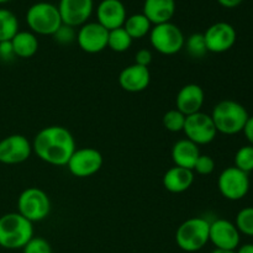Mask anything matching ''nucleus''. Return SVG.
<instances>
[{
  "label": "nucleus",
  "instance_id": "nucleus-1",
  "mask_svg": "<svg viewBox=\"0 0 253 253\" xmlns=\"http://www.w3.org/2000/svg\"><path fill=\"white\" fill-rule=\"evenodd\" d=\"M76 140L63 126H47L34 138L32 152L43 162L52 166H66L73 155Z\"/></svg>",
  "mask_w": 253,
  "mask_h": 253
},
{
  "label": "nucleus",
  "instance_id": "nucleus-2",
  "mask_svg": "<svg viewBox=\"0 0 253 253\" xmlns=\"http://www.w3.org/2000/svg\"><path fill=\"white\" fill-rule=\"evenodd\" d=\"M32 237L34 225L19 212H7L0 216V247L22 250Z\"/></svg>",
  "mask_w": 253,
  "mask_h": 253
},
{
  "label": "nucleus",
  "instance_id": "nucleus-3",
  "mask_svg": "<svg viewBox=\"0 0 253 253\" xmlns=\"http://www.w3.org/2000/svg\"><path fill=\"white\" fill-rule=\"evenodd\" d=\"M210 116L217 132L229 136L242 132L247 119L250 118L246 108L235 100H222L217 103Z\"/></svg>",
  "mask_w": 253,
  "mask_h": 253
},
{
  "label": "nucleus",
  "instance_id": "nucleus-4",
  "mask_svg": "<svg viewBox=\"0 0 253 253\" xmlns=\"http://www.w3.org/2000/svg\"><path fill=\"white\" fill-rule=\"evenodd\" d=\"M210 221L204 217L185 220L175 231V242L185 252H198L209 242Z\"/></svg>",
  "mask_w": 253,
  "mask_h": 253
},
{
  "label": "nucleus",
  "instance_id": "nucleus-5",
  "mask_svg": "<svg viewBox=\"0 0 253 253\" xmlns=\"http://www.w3.org/2000/svg\"><path fill=\"white\" fill-rule=\"evenodd\" d=\"M26 22L35 35L52 36L62 25V19L57 5L40 1L29 7L26 12Z\"/></svg>",
  "mask_w": 253,
  "mask_h": 253
},
{
  "label": "nucleus",
  "instance_id": "nucleus-6",
  "mask_svg": "<svg viewBox=\"0 0 253 253\" xmlns=\"http://www.w3.org/2000/svg\"><path fill=\"white\" fill-rule=\"evenodd\" d=\"M151 46L161 54L172 56L184 48L185 37L182 30L172 22L153 25L150 32Z\"/></svg>",
  "mask_w": 253,
  "mask_h": 253
},
{
  "label": "nucleus",
  "instance_id": "nucleus-7",
  "mask_svg": "<svg viewBox=\"0 0 253 253\" xmlns=\"http://www.w3.org/2000/svg\"><path fill=\"white\" fill-rule=\"evenodd\" d=\"M51 211V200L42 189L31 187L25 189L17 199V212L34 222L46 219Z\"/></svg>",
  "mask_w": 253,
  "mask_h": 253
},
{
  "label": "nucleus",
  "instance_id": "nucleus-8",
  "mask_svg": "<svg viewBox=\"0 0 253 253\" xmlns=\"http://www.w3.org/2000/svg\"><path fill=\"white\" fill-rule=\"evenodd\" d=\"M217 188L222 197L231 202L244 199L250 190V177L239 168L227 167L217 178Z\"/></svg>",
  "mask_w": 253,
  "mask_h": 253
},
{
  "label": "nucleus",
  "instance_id": "nucleus-9",
  "mask_svg": "<svg viewBox=\"0 0 253 253\" xmlns=\"http://www.w3.org/2000/svg\"><path fill=\"white\" fill-rule=\"evenodd\" d=\"M183 132L185 133V138L198 146L209 145L215 140L217 135L211 116L202 113V111L185 118Z\"/></svg>",
  "mask_w": 253,
  "mask_h": 253
},
{
  "label": "nucleus",
  "instance_id": "nucleus-10",
  "mask_svg": "<svg viewBox=\"0 0 253 253\" xmlns=\"http://www.w3.org/2000/svg\"><path fill=\"white\" fill-rule=\"evenodd\" d=\"M103 156L91 147L77 148L67 163L69 173L77 178L91 177L103 167Z\"/></svg>",
  "mask_w": 253,
  "mask_h": 253
},
{
  "label": "nucleus",
  "instance_id": "nucleus-11",
  "mask_svg": "<svg viewBox=\"0 0 253 253\" xmlns=\"http://www.w3.org/2000/svg\"><path fill=\"white\" fill-rule=\"evenodd\" d=\"M205 44L208 52L211 53H224L231 49L236 42L237 34L235 27L229 22H215L204 32Z\"/></svg>",
  "mask_w": 253,
  "mask_h": 253
},
{
  "label": "nucleus",
  "instance_id": "nucleus-12",
  "mask_svg": "<svg viewBox=\"0 0 253 253\" xmlns=\"http://www.w3.org/2000/svg\"><path fill=\"white\" fill-rule=\"evenodd\" d=\"M32 153V143L24 135L6 136L0 141V163L19 165L30 158Z\"/></svg>",
  "mask_w": 253,
  "mask_h": 253
},
{
  "label": "nucleus",
  "instance_id": "nucleus-13",
  "mask_svg": "<svg viewBox=\"0 0 253 253\" xmlns=\"http://www.w3.org/2000/svg\"><path fill=\"white\" fill-rule=\"evenodd\" d=\"M240 232L234 222L225 219H217L210 222L209 242L217 250L235 251L240 246Z\"/></svg>",
  "mask_w": 253,
  "mask_h": 253
},
{
  "label": "nucleus",
  "instance_id": "nucleus-14",
  "mask_svg": "<svg viewBox=\"0 0 253 253\" xmlns=\"http://www.w3.org/2000/svg\"><path fill=\"white\" fill-rule=\"evenodd\" d=\"M109 31L99 22H86L77 32L78 46L86 53H99L108 47Z\"/></svg>",
  "mask_w": 253,
  "mask_h": 253
},
{
  "label": "nucleus",
  "instance_id": "nucleus-15",
  "mask_svg": "<svg viewBox=\"0 0 253 253\" xmlns=\"http://www.w3.org/2000/svg\"><path fill=\"white\" fill-rule=\"evenodd\" d=\"M58 11L62 24L81 27L86 24L94 10L93 0H59Z\"/></svg>",
  "mask_w": 253,
  "mask_h": 253
},
{
  "label": "nucleus",
  "instance_id": "nucleus-16",
  "mask_svg": "<svg viewBox=\"0 0 253 253\" xmlns=\"http://www.w3.org/2000/svg\"><path fill=\"white\" fill-rule=\"evenodd\" d=\"M96 19L108 31L123 27L127 19L125 5L121 0H101L96 7Z\"/></svg>",
  "mask_w": 253,
  "mask_h": 253
},
{
  "label": "nucleus",
  "instance_id": "nucleus-17",
  "mask_svg": "<svg viewBox=\"0 0 253 253\" xmlns=\"http://www.w3.org/2000/svg\"><path fill=\"white\" fill-rule=\"evenodd\" d=\"M205 101V93L198 84L190 83L182 86L175 98V109L185 116L202 111Z\"/></svg>",
  "mask_w": 253,
  "mask_h": 253
},
{
  "label": "nucleus",
  "instance_id": "nucleus-18",
  "mask_svg": "<svg viewBox=\"0 0 253 253\" xmlns=\"http://www.w3.org/2000/svg\"><path fill=\"white\" fill-rule=\"evenodd\" d=\"M150 69L135 63L125 67L119 74V84L124 90L128 93H140L146 90L150 85Z\"/></svg>",
  "mask_w": 253,
  "mask_h": 253
},
{
  "label": "nucleus",
  "instance_id": "nucleus-19",
  "mask_svg": "<svg viewBox=\"0 0 253 253\" xmlns=\"http://www.w3.org/2000/svg\"><path fill=\"white\" fill-rule=\"evenodd\" d=\"M163 187L173 194H180L189 189L194 183V172L187 168L174 167L169 168L163 175Z\"/></svg>",
  "mask_w": 253,
  "mask_h": 253
},
{
  "label": "nucleus",
  "instance_id": "nucleus-20",
  "mask_svg": "<svg viewBox=\"0 0 253 253\" xmlns=\"http://www.w3.org/2000/svg\"><path fill=\"white\" fill-rule=\"evenodd\" d=\"M142 14L152 25L169 22L175 14V0H145Z\"/></svg>",
  "mask_w": 253,
  "mask_h": 253
},
{
  "label": "nucleus",
  "instance_id": "nucleus-21",
  "mask_svg": "<svg viewBox=\"0 0 253 253\" xmlns=\"http://www.w3.org/2000/svg\"><path fill=\"white\" fill-rule=\"evenodd\" d=\"M170 156L175 166L193 170L195 162L200 156L199 146L188 138H183L173 145Z\"/></svg>",
  "mask_w": 253,
  "mask_h": 253
},
{
  "label": "nucleus",
  "instance_id": "nucleus-22",
  "mask_svg": "<svg viewBox=\"0 0 253 253\" xmlns=\"http://www.w3.org/2000/svg\"><path fill=\"white\" fill-rule=\"evenodd\" d=\"M15 57L30 58L35 56L39 49V40L31 31H19L11 40Z\"/></svg>",
  "mask_w": 253,
  "mask_h": 253
},
{
  "label": "nucleus",
  "instance_id": "nucleus-23",
  "mask_svg": "<svg viewBox=\"0 0 253 253\" xmlns=\"http://www.w3.org/2000/svg\"><path fill=\"white\" fill-rule=\"evenodd\" d=\"M124 29L126 30L132 40H140L145 37L146 35H150L152 24L150 20L141 12V14H133L131 16H127Z\"/></svg>",
  "mask_w": 253,
  "mask_h": 253
},
{
  "label": "nucleus",
  "instance_id": "nucleus-24",
  "mask_svg": "<svg viewBox=\"0 0 253 253\" xmlns=\"http://www.w3.org/2000/svg\"><path fill=\"white\" fill-rule=\"evenodd\" d=\"M19 32V20L7 9H0V42L11 41Z\"/></svg>",
  "mask_w": 253,
  "mask_h": 253
},
{
  "label": "nucleus",
  "instance_id": "nucleus-25",
  "mask_svg": "<svg viewBox=\"0 0 253 253\" xmlns=\"http://www.w3.org/2000/svg\"><path fill=\"white\" fill-rule=\"evenodd\" d=\"M132 41L133 40L131 39V36L126 32L124 27H119V29L109 31L108 47L111 51L118 52V53L126 52L132 44Z\"/></svg>",
  "mask_w": 253,
  "mask_h": 253
},
{
  "label": "nucleus",
  "instance_id": "nucleus-26",
  "mask_svg": "<svg viewBox=\"0 0 253 253\" xmlns=\"http://www.w3.org/2000/svg\"><path fill=\"white\" fill-rule=\"evenodd\" d=\"M184 47L188 53H189V56L193 57V58H203L208 53L204 35L200 34V32L190 35L185 40Z\"/></svg>",
  "mask_w": 253,
  "mask_h": 253
},
{
  "label": "nucleus",
  "instance_id": "nucleus-27",
  "mask_svg": "<svg viewBox=\"0 0 253 253\" xmlns=\"http://www.w3.org/2000/svg\"><path fill=\"white\" fill-rule=\"evenodd\" d=\"M235 226L237 227L240 234L253 236V207L244 208L237 212Z\"/></svg>",
  "mask_w": 253,
  "mask_h": 253
},
{
  "label": "nucleus",
  "instance_id": "nucleus-28",
  "mask_svg": "<svg viewBox=\"0 0 253 253\" xmlns=\"http://www.w3.org/2000/svg\"><path fill=\"white\" fill-rule=\"evenodd\" d=\"M235 167L247 173L253 170V146H242L235 155Z\"/></svg>",
  "mask_w": 253,
  "mask_h": 253
},
{
  "label": "nucleus",
  "instance_id": "nucleus-29",
  "mask_svg": "<svg viewBox=\"0 0 253 253\" xmlns=\"http://www.w3.org/2000/svg\"><path fill=\"white\" fill-rule=\"evenodd\" d=\"M185 118L187 116L180 113L179 110H177V109L168 110L163 115V126L166 127V130L170 131V132H179V131H183V127H184Z\"/></svg>",
  "mask_w": 253,
  "mask_h": 253
},
{
  "label": "nucleus",
  "instance_id": "nucleus-30",
  "mask_svg": "<svg viewBox=\"0 0 253 253\" xmlns=\"http://www.w3.org/2000/svg\"><path fill=\"white\" fill-rule=\"evenodd\" d=\"M52 37L54 39V41L59 44H63V46H67V44L73 43L77 40V32L76 29L72 26H68V25L62 24L59 26V29L52 35Z\"/></svg>",
  "mask_w": 253,
  "mask_h": 253
},
{
  "label": "nucleus",
  "instance_id": "nucleus-31",
  "mask_svg": "<svg viewBox=\"0 0 253 253\" xmlns=\"http://www.w3.org/2000/svg\"><path fill=\"white\" fill-rule=\"evenodd\" d=\"M22 253H52V247L47 240L42 237H32L22 249Z\"/></svg>",
  "mask_w": 253,
  "mask_h": 253
},
{
  "label": "nucleus",
  "instance_id": "nucleus-32",
  "mask_svg": "<svg viewBox=\"0 0 253 253\" xmlns=\"http://www.w3.org/2000/svg\"><path fill=\"white\" fill-rule=\"evenodd\" d=\"M215 161L208 155H200L199 158L195 162L193 172L198 173L200 175H209L214 172Z\"/></svg>",
  "mask_w": 253,
  "mask_h": 253
},
{
  "label": "nucleus",
  "instance_id": "nucleus-33",
  "mask_svg": "<svg viewBox=\"0 0 253 253\" xmlns=\"http://www.w3.org/2000/svg\"><path fill=\"white\" fill-rule=\"evenodd\" d=\"M152 52L147 48H142L138 49L135 54V64H138L141 67H147L151 64L152 62Z\"/></svg>",
  "mask_w": 253,
  "mask_h": 253
},
{
  "label": "nucleus",
  "instance_id": "nucleus-34",
  "mask_svg": "<svg viewBox=\"0 0 253 253\" xmlns=\"http://www.w3.org/2000/svg\"><path fill=\"white\" fill-rule=\"evenodd\" d=\"M15 57L14 48H12L11 41L0 42V59L4 62L11 61Z\"/></svg>",
  "mask_w": 253,
  "mask_h": 253
},
{
  "label": "nucleus",
  "instance_id": "nucleus-35",
  "mask_svg": "<svg viewBox=\"0 0 253 253\" xmlns=\"http://www.w3.org/2000/svg\"><path fill=\"white\" fill-rule=\"evenodd\" d=\"M242 132H244L245 137L249 141L250 145L253 146V116H250V118L247 119L246 125H245Z\"/></svg>",
  "mask_w": 253,
  "mask_h": 253
},
{
  "label": "nucleus",
  "instance_id": "nucleus-36",
  "mask_svg": "<svg viewBox=\"0 0 253 253\" xmlns=\"http://www.w3.org/2000/svg\"><path fill=\"white\" fill-rule=\"evenodd\" d=\"M242 1L244 0H217V2L226 9H234V7L239 6Z\"/></svg>",
  "mask_w": 253,
  "mask_h": 253
},
{
  "label": "nucleus",
  "instance_id": "nucleus-37",
  "mask_svg": "<svg viewBox=\"0 0 253 253\" xmlns=\"http://www.w3.org/2000/svg\"><path fill=\"white\" fill-rule=\"evenodd\" d=\"M236 253H253V244L242 245L241 247H237Z\"/></svg>",
  "mask_w": 253,
  "mask_h": 253
},
{
  "label": "nucleus",
  "instance_id": "nucleus-38",
  "mask_svg": "<svg viewBox=\"0 0 253 253\" xmlns=\"http://www.w3.org/2000/svg\"><path fill=\"white\" fill-rule=\"evenodd\" d=\"M211 253H236V251H226V250H217V249H215Z\"/></svg>",
  "mask_w": 253,
  "mask_h": 253
},
{
  "label": "nucleus",
  "instance_id": "nucleus-39",
  "mask_svg": "<svg viewBox=\"0 0 253 253\" xmlns=\"http://www.w3.org/2000/svg\"><path fill=\"white\" fill-rule=\"evenodd\" d=\"M10 0H0V4H5V2H9Z\"/></svg>",
  "mask_w": 253,
  "mask_h": 253
}]
</instances>
